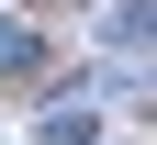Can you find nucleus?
Returning a JSON list of instances; mask_svg holds the SVG:
<instances>
[{"label":"nucleus","mask_w":157,"mask_h":145,"mask_svg":"<svg viewBox=\"0 0 157 145\" xmlns=\"http://www.w3.org/2000/svg\"><path fill=\"white\" fill-rule=\"evenodd\" d=\"M0 67H11V78H34V67H45V34H23V23H0Z\"/></svg>","instance_id":"f257e3e1"},{"label":"nucleus","mask_w":157,"mask_h":145,"mask_svg":"<svg viewBox=\"0 0 157 145\" xmlns=\"http://www.w3.org/2000/svg\"><path fill=\"white\" fill-rule=\"evenodd\" d=\"M45 145H90V100H56L45 112Z\"/></svg>","instance_id":"f03ea898"}]
</instances>
